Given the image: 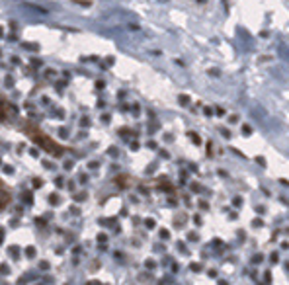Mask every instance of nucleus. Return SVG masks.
Here are the masks:
<instances>
[{"label": "nucleus", "mask_w": 289, "mask_h": 285, "mask_svg": "<svg viewBox=\"0 0 289 285\" xmlns=\"http://www.w3.org/2000/svg\"><path fill=\"white\" fill-rule=\"evenodd\" d=\"M26 256H27V258H35V248H33V246H27V248H26Z\"/></svg>", "instance_id": "1"}, {"label": "nucleus", "mask_w": 289, "mask_h": 285, "mask_svg": "<svg viewBox=\"0 0 289 285\" xmlns=\"http://www.w3.org/2000/svg\"><path fill=\"white\" fill-rule=\"evenodd\" d=\"M49 203H51V205H57V203H59V197L55 195V193H53V195H49Z\"/></svg>", "instance_id": "2"}, {"label": "nucleus", "mask_w": 289, "mask_h": 285, "mask_svg": "<svg viewBox=\"0 0 289 285\" xmlns=\"http://www.w3.org/2000/svg\"><path fill=\"white\" fill-rule=\"evenodd\" d=\"M0 273H4V275H6V273H10V269H8L6 264H2V266H0Z\"/></svg>", "instance_id": "3"}, {"label": "nucleus", "mask_w": 289, "mask_h": 285, "mask_svg": "<svg viewBox=\"0 0 289 285\" xmlns=\"http://www.w3.org/2000/svg\"><path fill=\"white\" fill-rule=\"evenodd\" d=\"M24 199H26V201H27V203H33V197H31V195H29V193H26V195H24Z\"/></svg>", "instance_id": "4"}, {"label": "nucleus", "mask_w": 289, "mask_h": 285, "mask_svg": "<svg viewBox=\"0 0 289 285\" xmlns=\"http://www.w3.org/2000/svg\"><path fill=\"white\" fill-rule=\"evenodd\" d=\"M39 268H41V269H49V262H41V264H39Z\"/></svg>", "instance_id": "5"}, {"label": "nucleus", "mask_w": 289, "mask_h": 285, "mask_svg": "<svg viewBox=\"0 0 289 285\" xmlns=\"http://www.w3.org/2000/svg\"><path fill=\"white\" fill-rule=\"evenodd\" d=\"M2 242H4V228L0 227V244H2Z\"/></svg>", "instance_id": "6"}]
</instances>
